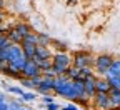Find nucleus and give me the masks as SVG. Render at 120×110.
<instances>
[{
    "label": "nucleus",
    "mask_w": 120,
    "mask_h": 110,
    "mask_svg": "<svg viewBox=\"0 0 120 110\" xmlns=\"http://www.w3.org/2000/svg\"><path fill=\"white\" fill-rule=\"evenodd\" d=\"M58 108H60V105H58V103H55V102H53V103H50V105H47V110H58Z\"/></svg>",
    "instance_id": "nucleus-30"
},
{
    "label": "nucleus",
    "mask_w": 120,
    "mask_h": 110,
    "mask_svg": "<svg viewBox=\"0 0 120 110\" xmlns=\"http://www.w3.org/2000/svg\"><path fill=\"white\" fill-rule=\"evenodd\" d=\"M65 108H67V110H82V108H79L77 105H73V103H68V105H65Z\"/></svg>",
    "instance_id": "nucleus-31"
},
{
    "label": "nucleus",
    "mask_w": 120,
    "mask_h": 110,
    "mask_svg": "<svg viewBox=\"0 0 120 110\" xmlns=\"http://www.w3.org/2000/svg\"><path fill=\"white\" fill-rule=\"evenodd\" d=\"M85 92H87V97L94 99L97 95V77H88L85 78Z\"/></svg>",
    "instance_id": "nucleus-7"
},
{
    "label": "nucleus",
    "mask_w": 120,
    "mask_h": 110,
    "mask_svg": "<svg viewBox=\"0 0 120 110\" xmlns=\"http://www.w3.org/2000/svg\"><path fill=\"white\" fill-rule=\"evenodd\" d=\"M7 53H8V64H13L17 58H20L23 55V50H22L20 45H12L10 49L7 50Z\"/></svg>",
    "instance_id": "nucleus-9"
},
{
    "label": "nucleus",
    "mask_w": 120,
    "mask_h": 110,
    "mask_svg": "<svg viewBox=\"0 0 120 110\" xmlns=\"http://www.w3.org/2000/svg\"><path fill=\"white\" fill-rule=\"evenodd\" d=\"M73 55H75V58H73L75 65L73 67H77V68H87V67H90L92 64L95 65V60L90 58V55L87 52H77V53H73Z\"/></svg>",
    "instance_id": "nucleus-4"
},
{
    "label": "nucleus",
    "mask_w": 120,
    "mask_h": 110,
    "mask_svg": "<svg viewBox=\"0 0 120 110\" xmlns=\"http://www.w3.org/2000/svg\"><path fill=\"white\" fill-rule=\"evenodd\" d=\"M22 99H23L25 102H34V100L37 99V95H35V93H34V92H25Z\"/></svg>",
    "instance_id": "nucleus-24"
},
{
    "label": "nucleus",
    "mask_w": 120,
    "mask_h": 110,
    "mask_svg": "<svg viewBox=\"0 0 120 110\" xmlns=\"http://www.w3.org/2000/svg\"><path fill=\"white\" fill-rule=\"evenodd\" d=\"M2 20H4V10L0 8V23H2Z\"/></svg>",
    "instance_id": "nucleus-32"
},
{
    "label": "nucleus",
    "mask_w": 120,
    "mask_h": 110,
    "mask_svg": "<svg viewBox=\"0 0 120 110\" xmlns=\"http://www.w3.org/2000/svg\"><path fill=\"white\" fill-rule=\"evenodd\" d=\"M20 83H22L23 87H27V88H37L32 78H23V77H22V78H20Z\"/></svg>",
    "instance_id": "nucleus-23"
},
{
    "label": "nucleus",
    "mask_w": 120,
    "mask_h": 110,
    "mask_svg": "<svg viewBox=\"0 0 120 110\" xmlns=\"http://www.w3.org/2000/svg\"><path fill=\"white\" fill-rule=\"evenodd\" d=\"M42 102H43L45 105H50V103H53V97L47 93V95H43V97H42Z\"/></svg>",
    "instance_id": "nucleus-26"
},
{
    "label": "nucleus",
    "mask_w": 120,
    "mask_h": 110,
    "mask_svg": "<svg viewBox=\"0 0 120 110\" xmlns=\"http://www.w3.org/2000/svg\"><path fill=\"white\" fill-rule=\"evenodd\" d=\"M55 88V78H45L43 77V82L40 83V87L37 88L40 93H43V95H47V93L50 92V90H53Z\"/></svg>",
    "instance_id": "nucleus-10"
},
{
    "label": "nucleus",
    "mask_w": 120,
    "mask_h": 110,
    "mask_svg": "<svg viewBox=\"0 0 120 110\" xmlns=\"http://www.w3.org/2000/svg\"><path fill=\"white\" fill-rule=\"evenodd\" d=\"M8 65H10L8 62H0V72H4V73H5V70L8 68Z\"/></svg>",
    "instance_id": "nucleus-29"
},
{
    "label": "nucleus",
    "mask_w": 120,
    "mask_h": 110,
    "mask_svg": "<svg viewBox=\"0 0 120 110\" xmlns=\"http://www.w3.org/2000/svg\"><path fill=\"white\" fill-rule=\"evenodd\" d=\"M52 58V52L47 45H37L35 50V58L34 60H50Z\"/></svg>",
    "instance_id": "nucleus-8"
},
{
    "label": "nucleus",
    "mask_w": 120,
    "mask_h": 110,
    "mask_svg": "<svg viewBox=\"0 0 120 110\" xmlns=\"http://www.w3.org/2000/svg\"><path fill=\"white\" fill-rule=\"evenodd\" d=\"M8 92H10V93H15V95H19L20 99L23 97V93H25V90H23L22 87H15V85L8 87Z\"/></svg>",
    "instance_id": "nucleus-22"
},
{
    "label": "nucleus",
    "mask_w": 120,
    "mask_h": 110,
    "mask_svg": "<svg viewBox=\"0 0 120 110\" xmlns=\"http://www.w3.org/2000/svg\"><path fill=\"white\" fill-rule=\"evenodd\" d=\"M52 43H55V47L58 50H65V45L62 43V42H58V40H52Z\"/></svg>",
    "instance_id": "nucleus-28"
},
{
    "label": "nucleus",
    "mask_w": 120,
    "mask_h": 110,
    "mask_svg": "<svg viewBox=\"0 0 120 110\" xmlns=\"http://www.w3.org/2000/svg\"><path fill=\"white\" fill-rule=\"evenodd\" d=\"M112 64H113V58L110 55H98L95 58V67H97V72L100 75H107V72L112 67Z\"/></svg>",
    "instance_id": "nucleus-3"
},
{
    "label": "nucleus",
    "mask_w": 120,
    "mask_h": 110,
    "mask_svg": "<svg viewBox=\"0 0 120 110\" xmlns=\"http://www.w3.org/2000/svg\"><path fill=\"white\" fill-rule=\"evenodd\" d=\"M7 37H8V40H10L13 45H19V43H22V42H23V38L20 37V34H19L15 28H8V34H7Z\"/></svg>",
    "instance_id": "nucleus-15"
},
{
    "label": "nucleus",
    "mask_w": 120,
    "mask_h": 110,
    "mask_svg": "<svg viewBox=\"0 0 120 110\" xmlns=\"http://www.w3.org/2000/svg\"><path fill=\"white\" fill-rule=\"evenodd\" d=\"M109 95H110L112 108H113V107H120V88H112Z\"/></svg>",
    "instance_id": "nucleus-17"
},
{
    "label": "nucleus",
    "mask_w": 120,
    "mask_h": 110,
    "mask_svg": "<svg viewBox=\"0 0 120 110\" xmlns=\"http://www.w3.org/2000/svg\"><path fill=\"white\" fill-rule=\"evenodd\" d=\"M70 62H72V58H70L67 53L58 52V53L53 55V58H52V64H53L52 70L57 73V77H58V75H65L67 70L70 68Z\"/></svg>",
    "instance_id": "nucleus-2"
},
{
    "label": "nucleus",
    "mask_w": 120,
    "mask_h": 110,
    "mask_svg": "<svg viewBox=\"0 0 120 110\" xmlns=\"http://www.w3.org/2000/svg\"><path fill=\"white\" fill-rule=\"evenodd\" d=\"M35 62L38 64V67H40L42 73H43V72H47V70H52V67H53L52 60H35Z\"/></svg>",
    "instance_id": "nucleus-19"
},
{
    "label": "nucleus",
    "mask_w": 120,
    "mask_h": 110,
    "mask_svg": "<svg viewBox=\"0 0 120 110\" xmlns=\"http://www.w3.org/2000/svg\"><path fill=\"white\" fill-rule=\"evenodd\" d=\"M27 62H28V58H27L25 55H22L20 58H17V60H15L13 64H10V65H12L13 68H17L19 72H22V70L25 68V65H27Z\"/></svg>",
    "instance_id": "nucleus-18"
},
{
    "label": "nucleus",
    "mask_w": 120,
    "mask_h": 110,
    "mask_svg": "<svg viewBox=\"0 0 120 110\" xmlns=\"http://www.w3.org/2000/svg\"><path fill=\"white\" fill-rule=\"evenodd\" d=\"M94 99H95V105L98 108H103V110L112 108V102H110V95H109V93H100L98 92Z\"/></svg>",
    "instance_id": "nucleus-6"
},
{
    "label": "nucleus",
    "mask_w": 120,
    "mask_h": 110,
    "mask_svg": "<svg viewBox=\"0 0 120 110\" xmlns=\"http://www.w3.org/2000/svg\"><path fill=\"white\" fill-rule=\"evenodd\" d=\"M80 72H82V78L85 80V78H88V77H94V72L90 70V67H87V68H80Z\"/></svg>",
    "instance_id": "nucleus-25"
},
{
    "label": "nucleus",
    "mask_w": 120,
    "mask_h": 110,
    "mask_svg": "<svg viewBox=\"0 0 120 110\" xmlns=\"http://www.w3.org/2000/svg\"><path fill=\"white\" fill-rule=\"evenodd\" d=\"M37 35H38V45H49L52 42V38L47 34H37Z\"/></svg>",
    "instance_id": "nucleus-21"
},
{
    "label": "nucleus",
    "mask_w": 120,
    "mask_h": 110,
    "mask_svg": "<svg viewBox=\"0 0 120 110\" xmlns=\"http://www.w3.org/2000/svg\"><path fill=\"white\" fill-rule=\"evenodd\" d=\"M13 28H15V30H17V32L20 34V37H22V38H25L27 35H30V34H32V28H30V25H27V23H17Z\"/></svg>",
    "instance_id": "nucleus-16"
},
{
    "label": "nucleus",
    "mask_w": 120,
    "mask_h": 110,
    "mask_svg": "<svg viewBox=\"0 0 120 110\" xmlns=\"http://www.w3.org/2000/svg\"><path fill=\"white\" fill-rule=\"evenodd\" d=\"M112 90V85L107 78H97V93H110Z\"/></svg>",
    "instance_id": "nucleus-11"
},
{
    "label": "nucleus",
    "mask_w": 120,
    "mask_h": 110,
    "mask_svg": "<svg viewBox=\"0 0 120 110\" xmlns=\"http://www.w3.org/2000/svg\"><path fill=\"white\" fill-rule=\"evenodd\" d=\"M22 43H30V45H38V35L37 34H30L23 38Z\"/></svg>",
    "instance_id": "nucleus-20"
},
{
    "label": "nucleus",
    "mask_w": 120,
    "mask_h": 110,
    "mask_svg": "<svg viewBox=\"0 0 120 110\" xmlns=\"http://www.w3.org/2000/svg\"><path fill=\"white\" fill-rule=\"evenodd\" d=\"M118 77H120V60H113V64L109 68L105 78H118Z\"/></svg>",
    "instance_id": "nucleus-12"
},
{
    "label": "nucleus",
    "mask_w": 120,
    "mask_h": 110,
    "mask_svg": "<svg viewBox=\"0 0 120 110\" xmlns=\"http://www.w3.org/2000/svg\"><path fill=\"white\" fill-rule=\"evenodd\" d=\"M0 28H2V27H0Z\"/></svg>",
    "instance_id": "nucleus-36"
},
{
    "label": "nucleus",
    "mask_w": 120,
    "mask_h": 110,
    "mask_svg": "<svg viewBox=\"0 0 120 110\" xmlns=\"http://www.w3.org/2000/svg\"><path fill=\"white\" fill-rule=\"evenodd\" d=\"M70 80H82V82H85L83 78H82V72H80V68H77V67H70L68 70H67V73H65Z\"/></svg>",
    "instance_id": "nucleus-14"
},
{
    "label": "nucleus",
    "mask_w": 120,
    "mask_h": 110,
    "mask_svg": "<svg viewBox=\"0 0 120 110\" xmlns=\"http://www.w3.org/2000/svg\"><path fill=\"white\" fill-rule=\"evenodd\" d=\"M53 92L57 95H62L65 99H70V100H79V95H77V90H75V82L70 80L67 75H58L55 78V88Z\"/></svg>",
    "instance_id": "nucleus-1"
},
{
    "label": "nucleus",
    "mask_w": 120,
    "mask_h": 110,
    "mask_svg": "<svg viewBox=\"0 0 120 110\" xmlns=\"http://www.w3.org/2000/svg\"><path fill=\"white\" fill-rule=\"evenodd\" d=\"M32 80H34V83H35V87L38 88V87H40V83L43 82V75H38V77H35V78H32Z\"/></svg>",
    "instance_id": "nucleus-27"
},
{
    "label": "nucleus",
    "mask_w": 120,
    "mask_h": 110,
    "mask_svg": "<svg viewBox=\"0 0 120 110\" xmlns=\"http://www.w3.org/2000/svg\"><path fill=\"white\" fill-rule=\"evenodd\" d=\"M2 34H4V32H2V28H0V35H2Z\"/></svg>",
    "instance_id": "nucleus-34"
},
{
    "label": "nucleus",
    "mask_w": 120,
    "mask_h": 110,
    "mask_svg": "<svg viewBox=\"0 0 120 110\" xmlns=\"http://www.w3.org/2000/svg\"><path fill=\"white\" fill-rule=\"evenodd\" d=\"M22 50H23V55H25L28 60H34V58H35V50H37V45L22 43Z\"/></svg>",
    "instance_id": "nucleus-13"
},
{
    "label": "nucleus",
    "mask_w": 120,
    "mask_h": 110,
    "mask_svg": "<svg viewBox=\"0 0 120 110\" xmlns=\"http://www.w3.org/2000/svg\"><path fill=\"white\" fill-rule=\"evenodd\" d=\"M64 110H67V108H65V107H64Z\"/></svg>",
    "instance_id": "nucleus-35"
},
{
    "label": "nucleus",
    "mask_w": 120,
    "mask_h": 110,
    "mask_svg": "<svg viewBox=\"0 0 120 110\" xmlns=\"http://www.w3.org/2000/svg\"><path fill=\"white\" fill-rule=\"evenodd\" d=\"M4 4H5V0H0V8L4 7Z\"/></svg>",
    "instance_id": "nucleus-33"
},
{
    "label": "nucleus",
    "mask_w": 120,
    "mask_h": 110,
    "mask_svg": "<svg viewBox=\"0 0 120 110\" xmlns=\"http://www.w3.org/2000/svg\"><path fill=\"white\" fill-rule=\"evenodd\" d=\"M38 75H42V70H40L38 64H37L35 60H28L27 65H25V68L22 70V77L23 78H35Z\"/></svg>",
    "instance_id": "nucleus-5"
}]
</instances>
